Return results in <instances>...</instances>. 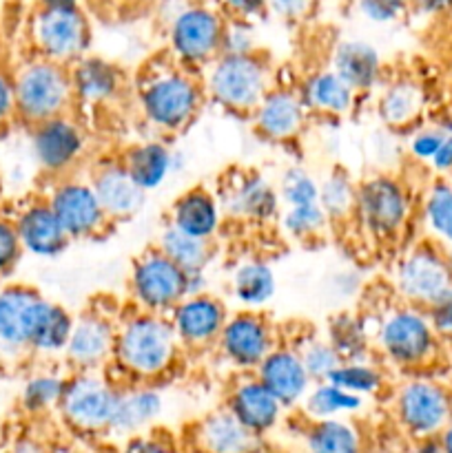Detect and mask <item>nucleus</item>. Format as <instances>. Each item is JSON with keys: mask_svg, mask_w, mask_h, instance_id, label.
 <instances>
[{"mask_svg": "<svg viewBox=\"0 0 452 453\" xmlns=\"http://www.w3.org/2000/svg\"><path fill=\"white\" fill-rule=\"evenodd\" d=\"M224 208L235 217L246 219H269L277 211V193L270 188L264 177L244 175L226 193Z\"/></svg>", "mask_w": 452, "mask_h": 453, "instance_id": "nucleus-25", "label": "nucleus"}, {"mask_svg": "<svg viewBox=\"0 0 452 453\" xmlns=\"http://www.w3.org/2000/svg\"><path fill=\"white\" fill-rule=\"evenodd\" d=\"M0 441H3V423H0Z\"/></svg>", "mask_w": 452, "mask_h": 453, "instance_id": "nucleus-61", "label": "nucleus"}, {"mask_svg": "<svg viewBox=\"0 0 452 453\" xmlns=\"http://www.w3.org/2000/svg\"><path fill=\"white\" fill-rule=\"evenodd\" d=\"M40 7H78V0H38Z\"/></svg>", "mask_w": 452, "mask_h": 453, "instance_id": "nucleus-58", "label": "nucleus"}, {"mask_svg": "<svg viewBox=\"0 0 452 453\" xmlns=\"http://www.w3.org/2000/svg\"><path fill=\"white\" fill-rule=\"evenodd\" d=\"M448 261H450V268H452V250H450V255H448Z\"/></svg>", "mask_w": 452, "mask_h": 453, "instance_id": "nucleus-60", "label": "nucleus"}, {"mask_svg": "<svg viewBox=\"0 0 452 453\" xmlns=\"http://www.w3.org/2000/svg\"><path fill=\"white\" fill-rule=\"evenodd\" d=\"M82 133L65 115L34 124L31 153L43 171L60 173L69 168L82 153Z\"/></svg>", "mask_w": 452, "mask_h": 453, "instance_id": "nucleus-15", "label": "nucleus"}, {"mask_svg": "<svg viewBox=\"0 0 452 453\" xmlns=\"http://www.w3.org/2000/svg\"><path fill=\"white\" fill-rule=\"evenodd\" d=\"M16 113V100H13V78L0 69V124L7 122Z\"/></svg>", "mask_w": 452, "mask_h": 453, "instance_id": "nucleus-52", "label": "nucleus"}, {"mask_svg": "<svg viewBox=\"0 0 452 453\" xmlns=\"http://www.w3.org/2000/svg\"><path fill=\"white\" fill-rule=\"evenodd\" d=\"M4 357V354H3V349H0V358H3Z\"/></svg>", "mask_w": 452, "mask_h": 453, "instance_id": "nucleus-62", "label": "nucleus"}, {"mask_svg": "<svg viewBox=\"0 0 452 453\" xmlns=\"http://www.w3.org/2000/svg\"><path fill=\"white\" fill-rule=\"evenodd\" d=\"M437 438H439V445H441V449L452 453V420L446 425V427H443V432L439 434Z\"/></svg>", "mask_w": 452, "mask_h": 453, "instance_id": "nucleus-57", "label": "nucleus"}, {"mask_svg": "<svg viewBox=\"0 0 452 453\" xmlns=\"http://www.w3.org/2000/svg\"><path fill=\"white\" fill-rule=\"evenodd\" d=\"M136 299L151 312L175 308L189 296V274L162 250L140 257L131 274Z\"/></svg>", "mask_w": 452, "mask_h": 453, "instance_id": "nucleus-8", "label": "nucleus"}, {"mask_svg": "<svg viewBox=\"0 0 452 453\" xmlns=\"http://www.w3.org/2000/svg\"><path fill=\"white\" fill-rule=\"evenodd\" d=\"M31 38L40 56L66 65L82 56L91 29L80 7H40L31 20Z\"/></svg>", "mask_w": 452, "mask_h": 453, "instance_id": "nucleus-4", "label": "nucleus"}, {"mask_svg": "<svg viewBox=\"0 0 452 453\" xmlns=\"http://www.w3.org/2000/svg\"><path fill=\"white\" fill-rule=\"evenodd\" d=\"M224 22L213 9L202 4H189L175 20L168 25L171 47L177 56L191 65H199L222 53Z\"/></svg>", "mask_w": 452, "mask_h": 453, "instance_id": "nucleus-11", "label": "nucleus"}, {"mask_svg": "<svg viewBox=\"0 0 452 453\" xmlns=\"http://www.w3.org/2000/svg\"><path fill=\"white\" fill-rule=\"evenodd\" d=\"M257 374L282 407H291L306 398L310 385V374L300 354L288 349H270L269 357L257 365Z\"/></svg>", "mask_w": 452, "mask_h": 453, "instance_id": "nucleus-19", "label": "nucleus"}, {"mask_svg": "<svg viewBox=\"0 0 452 453\" xmlns=\"http://www.w3.org/2000/svg\"><path fill=\"white\" fill-rule=\"evenodd\" d=\"M118 394L105 379L82 372L65 380L58 410L62 418L80 432H109Z\"/></svg>", "mask_w": 452, "mask_h": 453, "instance_id": "nucleus-5", "label": "nucleus"}, {"mask_svg": "<svg viewBox=\"0 0 452 453\" xmlns=\"http://www.w3.org/2000/svg\"><path fill=\"white\" fill-rule=\"evenodd\" d=\"M424 111V91L415 82H397L381 96V119L390 127H406Z\"/></svg>", "mask_w": 452, "mask_h": 453, "instance_id": "nucleus-34", "label": "nucleus"}, {"mask_svg": "<svg viewBox=\"0 0 452 453\" xmlns=\"http://www.w3.org/2000/svg\"><path fill=\"white\" fill-rule=\"evenodd\" d=\"M115 348V332L106 319L87 314L74 321L69 341H66V357L74 365L82 370L97 367L102 361L109 358V354Z\"/></svg>", "mask_w": 452, "mask_h": 453, "instance_id": "nucleus-20", "label": "nucleus"}, {"mask_svg": "<svg viewBox=\"0 0 452 453\" xmlns=\"http://www.w3.org/2000/svg\"><path fill=\"white\" fill-rule=\"evenodd\" d=\"M173 166V155L160 142H149V144H142L131 149V153L127 155V162L124 168L129 171V175L136 180V184L140 188H144L146 193L153 188H158L167 175L171 173Z\"/></svg>", "mask_w": 452, "mask_h": 453, "instance_id": "nucleus-29", "label": "nucleus"}, {"mask_svg": "<svg viewBox=\"0 0 452 453\" xmlns=\"http://www.w3.org/2000/svg\"><path fill=\"white\" fill-rule=\"evenodd\" d=\"M230 411L244 427L251 429L255 436H261L277 425L279 414H282V403L257 379L242 383L235 389L233 396H230Z\"/></svg>", "mask_w": 452, "mask_h": 453, "instance_id": "nucleus-21", "label": "nucleus"}, {"mask_svg": "<svg viewBox=\"0 0 452 453\" xmlns=\"http://www.w3.org/2000/svg\"><path fill=\"white\" fill-rule=\"evenodd\" d=\"M282 199L288 206L319 202V184L304 168H288L282 177Z\"/></svg>", "mask_w": 452, "mask_h": 453, "instance_id": "nucleus-44", "label": "nucleus"}, {"mask_svg": "<svg viewBox=\"0 0 452 453\" xmlns=\"http://www.w3.org/2000/svg\"><path fill=\"white\" fill-rule=\"evenodd\" d=\"M410 7L421 13H443L452 9V0H410Z\"/></svg>", "mask_w": 452, "mask_h": 453, "instance_id": "nucleus-56", "label": "nucleus"}, {"mask_svg": "<svg viewBox=\"0 0 452 453\" xmlns=\"http://www.w3.org/2000/svg\"><path fill=\"white\" fill-rule=\"evenodd\" d=\"M443 137H446V133H443L441 128H430V131L417 133L410 142L412 155H415L417 159H425V162H430L433 155L437 153L439 146H441Z\"/></svg>", "mask_w": 452, "mask_h": 453, "instance_id": "nucleus-49", "label": "nucleus"}, {"mask_svg": "<svg viewBox=\"0 0 452 453\" xmlns=\"http://www.w3.org/2000/svg\"><path fill=\"white\" fill-rule=\"evenodd\" d=\"M220 345L224 357L242 370L257 367L273 349L270 330L260 317L238 314L222 327Z\"/></svg>", "mask_w": 452, "mask_h": 453, "instance_id": "nucleus-17", "label": "nucleus"}, {"mask_svg": "<svg viewBox=\"0 0 452 453\" xmlns=\"http://www.w3.org/2000/svg\"><path fill=\"white\" fill-rule=\"evenodd\" d=\"M160 250L175 261L186 274L204 273V268L211 261V246L208 239L195 237V234L184 233L177 226H168L160 237Z\"/></svg>", "mask_w": 452, "mask_h": 453, "instance_id": "nucleus-30", "label": "nucleus"}, {"mask_svg": "<svg viewBox=\"0 0 452 453\" xmlns=\"http://www.w3.org/2000/svg\"><path fill=\"white\" fill-rule=\"evenodd\" d=\"M199 106L198 84L180 73L155 78L142 93V109L151 124L167 131L184 127Z\"/></svg>", "mask_w": 452, "mask_h": 453, "instance_id": "nucleus-10", "label": "nucleus"}, {"mask_svg": "<svg viewBox=\"0 0 452 453\" xmlns=\"http://www.w3.org/2000/svg\"><path fill=\"white\" fill-rule=\"evenodd\" d=\"M301 361H304L306 370H308L310 379L315 380H326L331 376V372L335 370L341 363L339 352L332 348V343H323V341H313V343L306 345L304 352L300 354Z\"/></svg>", "mask_w": 452, "mask_h": 453, "instance_id": "nucleus-45", "label": "nucleus"}, {"mask_svg": "<svg viewBox=\"0 0 452 453\" xmlns=\"http://www.w3.org/2000/svg\"><path fill=\"white\" fill-rule=\"evenodd\" d=\"M22 250L40 259H53L69 246L71 237L58 221L49 202H35L22 208L13 219Z\"/></svg>", "mask_w": 452, "mask_h": 453, "instance_id": "nucleus-16", "label": "nucleus"}, {"mask_svg": "<svg viewBox=\"0 0 452 453\" xmlns=\"http://www.w3.org/2000/svg\"><path fill=\"white\" fill-rule=\"evenodd\" d=\"M189 4H193V3H189V0H160L158 13L164 18V22H167V25H171V22L175 20V18L180 16V13L189 7Z\"/></svg>", "mask_w": 452, "mask_h": 453, "instance_id": "nucleus-55", "label": "nucleus"}, {"mask_svg": "<svg viewBox=\"0 0 452 453\" xmlns=\"http://www.w3.org/2000/svg\"><path fill=\"white\" fill-rule=\"evenodd\" d=\"M425 310L437 336L452 341V288Z\"/></svg>", "mask_w": 452, "mask_h": 453, "instance_id": "nucleus-48", "label": "nucleus"}, {"mask_svg": "<svg viewBox=\"0 0 452 453\" xmlns=\"http://www.w3.org/2000/svg\"><path fill=\"white\" fill-rule=\"evenodd\" d=\"M177 334L155 314H142L124 323L115 334L113 354L124 370L136 376H158L175 358Z\"/></svg>", "mask_w": 452, "mask_h": 453, "instance_id": "nucleus-2", "label": "nucleus"}, {"mask_svg": "<svg viewBox=\"0 0 452 453\" xmlns=\"http://www.w3.org/2000/svg\"><path fill=\"white\" fill-rule=\"evenodd\" d=\"M425 221L439 239L452 246V186L437 181L425 197Z\"/></svg>", "mask_w": 452, "mask_h": 453, "instance_id": "nucleus-41", "label": "nucleus"}, {"mask_svg": "<svg viewBox=\"0 0 452 453\" xmlns=\"http://www.w3.org/2000/svg\"><path fill=\"white\" fill-rule=\"evenodd\" d=\"M355 91L335 73V71H323L308 80L304 88V104L323 113H346L353 106Z\"/></svg>", "mask_w": 452, "mask_h": 453, "instance_id": "nucleus-33", "label": "nucleus"}, {"mask_svg": "<svg viewBox=\"0 0 452 453\" xmlns=\"http://www.w3.org/2000/svg\"><path fill=\"white\" fill-rule=\"evenodd\" d=\"M441 131H443V133H450V135H452V113L448 115L446 119H443V124H441Z\"/></svg>", "mask_w": 452, "mask_h": 453, "instance_id": "nucleus-59", "label": "nucleus"}, {"mask_svg": "<svg viewBox=\"0 0 452 453\" xmlns=\"http://www.w3.org/2000/svg\"><path fill=\"white\" fill-rule=\"evenodd\" d=\"M397 418L410 436L437 438L452 420V396L434 380H410L397 394Z\"/></svg>", "mask_w": 452, "mask_h": 453, "instance_id": "nucleus-7", "label": "nucleus"}, {"mask_svg": "<svg viewBox=\"0 0 452 453\" xmlns=\"http://www.w3.org/2000/svg\"><path fill=\"white\" fill-rule=\"evenodd\" d=\"M71 330H74V319L60 305L44 301L40 317L35 321L34 334H31L29 349L38 354H58L66 348Z\"/></svg>", "mask_w": 452, "mask_h": 453, "instance_id": "nucleus-31", "label": "nucleus"}, {"mask_svg": "<svg viewBox=\"0 0 452 453\" xmlns=\"http://www.w3.org/2000/svg\"><path fill=\"white\" fill-rule=\"evenodd\" d=\"M379 345L397 365L417 367L433 358L437 349V332L428 314H421L415 308L397 310L381 323Z\"/></svg>", "mask_w": 452, "mask_h": 453, "instance_id": "nucleus-6", "label": "nucleus"}, {"mask_svg": "<svg viewBox=\"0 0 452 453\" xmlns=\"http://www.w3.org/2000/svg\"><path fill=\"white\" fill-rule=\"evenodd\" d=\"M355 193L357 190L344 173H332L319 184V203L328 217H344L355 208Z\"/></svg>", "mask_w": 452, "mask_h": 453, "instance_id": "nucleus-42", "label": "nucleus"}, {"mask_svg": "<svg viewBox=\"0 0 452 453\" xmlns=\"http://www.w3.org/2000/svg\"><path fill=\"white\" fill-rule=\"evenodd\" d=\"M162 411V398L151 389H133V392L118 394L113 418H111L109 432L122 434V436H136L137 432L153 423Z\"/></svg>", "mask_w": 452, "mask_h": 453, "instance_id": "nucleus-26", "label": "nucleus"}, {"mask_svg": "<svg viewBox=\"0 0 452 453\" xmlns=\"http://www.w3.org/2000/svg\"><path fill=\"white\" fill-rule=\"evenodd\" d=\"M362 16L372 22H393L410 7V0H357Z\"/></svg>", "mask_w": 452, "mask_h": 453, "instance_id": "nucleus-47", "label": "nucleus"}, {"mask_svg": "<svg viewBox=\"0 0 452 453\" xmlns=\"http://www.w3.org/2000/svg\"><path fill=\"white\" fill-rule=\"evenodd\" d=\"M220 4L238 18H242V20L244 18L257 16V13L266 9V0H220Z\"/></svg>", "mask_w": 452, "mask_h": 453, "instance_id": "nucleus-53", "label": "nucleus"}, {"mask_svg": "<svg viewBox=\"0 0 452 453\" xmlns=\"http://www.w3.org/2000/svg\"><path fill=\"white\" fill-rule=\"evenodd\" d=\"M430 164H433V166L437 168L439 173L452 171V135H450V133H446L441 146H439L437 153L433 155Z\"/></svg>", "mask_w": 452, "mask_h": 453, "instance_id": "nucleus-54", "label": "nucleus"}, {"mask_svg": "<svg viewBox=\"0 0 452 453\" xmlns=\"http://www.w3.org/2000/svg\"><path fill=\"white\" fill-rule=\"evenodd\" d=\"M226 312L217 299L208 295H191L175 305L173 330L189 345H207L220 339Z\"/></svg>", "mask_w": 452, "mask_h": 453, "instance_id": "nucleus-18", "label": "nucleus"}, {"mask_svg": "<svg viewBox=\"0 0 452 453\" xmlns=\"http://www.w3.org/2000/svg\"><path fill=\"white\" fill-rule=\"evenodd\" d=\"M44 296L25 283H7L0 288V349L3 354H20L29 349L35 321L44 305Z\"/></svg>", "mask_w": 452, "mask_h": 453, "instance_id": "nucleus-13", "label": "nucleus"}, {"mask_svg": "<svg viewBox=\"0 0 452 453\" xmlns=\"http://www.w3.org/2000/svg\"><path fill=\"white\" fill-rule=\"evenodd\" d=\"M93 190L105 208L106 217H131L142 208L146 190L136 184L129 171L120 164L102 168L93 180Z\"/></svg>", "mask_w": 452, "mask_h": 453, "instance_id": "nucleus-23", "label": "nucleus"}, {"mask_svg": "<svg viewBox=\"0 0 452 453\" xmlns=\"http://www.w3.org/2000/svg\"><path fill=\"white\" fill-rule=\"evenodd\" d=\"M359 221L377 237H390L408 217L406 190L390 177H372L355 193Z\"/></svg>", "mask_w": 452, "mask_h": 453, "instance_id": "nucleus-12", "label": "nucleus"}, {"mask_svg": "<svg viewBox=\"0 0 452 453\" xmlns=\"http://www.w3.org/2000/svg\"><path fill=\"white\" fill-rule=\"evenodd\" d=\"M317 0H266V9L279 18H288V20H300L313 12Z\"/></svg>", "mask_w": 452, "mask_h": 453, "instance_id": "nucleus-51", "label": "nucleus"}, {"mask_svg": "<svg viewBox=\"0 0 452 453\" xmlns=\"http://www.w3.org/2000/svg\"><path fill=\"white\" fill-rule=\"evenodd\" d=\"M253 35L248 25L238 22V25L224 29V40H222V53H251Z\"/></svg>", "mask_w": 452, "mask_h": 453, "instance_id": "nucleus-50", "label": "nucleus"}, {"mask_svg": "<svg viewBox=\"0 0 452 453\" xmlns=\"http://www.w3.org/2000/svg\"><path fill=\"white\" fill-rule=\"evenodd\" d=\"M328 383L337 388L353 392L357 396L363 394H375L381 388V374L372 365H366L362 361H341L328 376Z\"/></svg>", "mask_w": 452, "mask_h": 453, "instance_id": "nucleus-39", "label": "nucleus"}, {"mask_svg": "<svg viewBox=\"0 0 452 453\" xmlns=\"http://www.w3.org/2000/svg\"><path fill=\"white\" fill-rule=\"evenodd\" d=\"M326 221L328 215L322 203H300V206H288L286 215H284V228L292 237H310V234L319 233L326 226Z\"/></svg>", "mask_w": 452, "mask_h": 453, "instance_id": "nucleus-43", "label": "nucleus"}, {"mask_svg": "<svg viewBox=\"0 0 452 453\" xmlns=\"http://www.w3.org/2000/svg\"><path fill=\"white\" fill-rule=\"evenodd\" d=\"M208 88L229 109H257L269 93V71L253 53H222L208 73Z\"/></svg>", "mask_w": 452, "mask_h": 453, "instance_id": "nucleus-3", "label": "nucleus"}, {"mask_svg": "<svg viewBox=\"0 0 452 453\" xmlns=\"http://www.w3.org/2000/svg\"><path fill=\"white\" fill-rule=\"evenodd\" d=\"M306 119V104L292 91L266 93L255 109V122L270 140H288L301 131Z\"/></svg>", "mask_w": 452, "mask_h": 453, "instance_id": "nucleus-22", "label": "nucleus"}, {"mask_svg": "<svg viewBox=\"0 0 452 453\" xmlns=\"http://www.w3.org/2000/svg\"><path fill=\"white\" fill-rule=\"evenodd\" d=\"M233 292L244 305H251V308L264 305L275 295L273 270L261 261L239 265L233 277Z\"/></svg>", "mask_w": 452, "mask_h": 453, "instance_id": "nucleus-36", "label": "nucleus"}, {"mask_svg": "<svg viewBox=\"0 0 452 453\" xmlns=\"http://www.w3.org/2000/svg\"><path fill=\"white\" fill-rule=\"evenodd\" d=\"M332 71L353 91H366L379 78V56L375 47L363 40H346L335 49Z\"/></svg>", "mask_w": 452, "mask_h": 453, "instance_id": "nucleus-24", "label": "nucleus"}, {"mask_svg": "<svg viewBox=\"0 0 452 453\" xmlns=\"http://www.w3.org/2000/svg\"><path fill=\"white\" fill-rule=\"evenodd\" d=\"M71 97V73L56 60L40 56L38 60L25 62L13 75L16 115L31 127L65 113Z\"/></svg>", "mask_w": 452, "mask_h": 453, "instance_id": "nucleus-1", "label": "nucleus"}, {"mask_svg": "<svg viewBox=\"0 0 452 453\" xmlns=\"http://www.w3.org/2000/svg\"><path fill=\"white\" fill-rule=\"evenodd\" d=\"M397 288L410 303L430 308L452 288L450 261L439 248L419 246L399 264Z\"/></svg>", "mask_w": 452, "mask_h": 453, "instance_id": "nucleus-9", "label": "nucleus"}, {"mask_svg": "<svg viewBox=\"0 0 452 453\" xmlns=\"http://www.w3.org/2000/svg\"><path fill=\"white\" fill-rule=\"evenodd\" d=\"M65 389V380L53 374H35L25 380L20 389V407L25 414L38 416L58 407Z\"/></svg>", "mask_w": 452, "mask_h": 453, "instance_id": "nucleus-38", "label": "nucleus"}, {"mask_svg": "<svg viewBox=\"0 0 452 453\" xmlns=\"http://www.w3.org/2000/svg\"><path fill=\"white\" fill-rule=\"evenodd\" d=\"M363 405L362 396L353 392H346V389L337 388V385L322 380V385L313 389L310 394H306V414L310 418H335L339 414H350V411H357Z\"/></svg>", "mask_w": 452, "mask_h": 453, "instance_id": "nucleus-37", "label": "nucleus"}, {"mask_svg": "<svg viewBox=\"0 0 452 453\" xmlns=\"http://www.w3.org/2000/svg\"><path fill=\"white\" fill-rule=\"evenodd\" d=\"M173 226L195 237L211 239L220 226V203L204 190H191L173 206Z\"/></svg>", "mask_w": 452, "mask_h": 453, "instance_id": "nucleus-28", "label": "nucleus"}, {"mask_svg": "<svg viewBox=\"0 0 452 453\" xmlns=\"http://www.w3.org/2000/svg\"><path fill=\"white\" fill-rule=\"evenodd\" d=\"M49 206L71 239L91 237L105 226L106 212L93 186L65 181L49 197Z\"/></svg>", "mask_w": 452, "mask_h": 453, "instance_id": "nucleus-14", "label": "nucleus"}, {"mask_svg": "<svg viewBox=\"0 0 452 453\" xmlns=\"http://www.w3.org/2000/svg\"><path fill=\"white\" fill-rule=\"evenodd\" d=\"M198 438L204 449L215 453H239L255 449L260 445L257 442L260 436L244 427L230 410L208 416L199 427Z\"/></svg>", "mask_w": 452, "mask_h": 453, "instance_id": "nucleus-27", "label": "nucleus"}, {"mask_svg": "<svg viewBox=\"0 0 452 453\" xmlns=\"http://www.w3.org/2000/svg\"><path fill=\"white\" fill-rule=\"evenodd\" d=\"M306 447L317 453H353L359 449V434L344 420L317 418L306 432Z\"/></svg>", "mask_w": 452, "mask_h": 453, "instance_id": "nucleus-35", "label": "nucleus"}, {"mask_svg": "<svg viewBox=\"0 0 452 453\" xmlns=\"http://www.w3.org/2000/svg\"><path fill=\"white\" fill-rule=\"evenodd\" d=\"M331 343L339 352L341 361H362L368 352L366 332L353 317H337L331 321Z\"/></svg>", "mask_w": 452, "mask_h": 453, "instance_id": "nucleus-40", "label": "nucleus"}, {"mask_svg": "<svg viewBox=\"0 0 452 453\" xmlns=\"http://www.w3.org/2000/svg\"><path fill=\"white\" fill-rule=\"evenodd\" d=\"M22 243L13 219L0 215V277L12 273L22 257Z\"/></svg>", "mask_w": 452, "mask_h": 453, "instance_id": "nucleus-46", "label": "nucleus"}, {"mask_svg": "<svg viewBox=\"0 0 452 453\" xmlns=\"http://www.w3.org/2000/svg\"><path fill=\"white\" fill-rule=\"evenodd\" d=\"M71 84H74V96L87 102H100L113 96L118 88V73L109 62L100 58H87L71 71Z\"/></svg>", "mask_w": 452, "mask_h": 453, "instance_id": "nucleus-32", "label": "nucleus"}]
</instances>
